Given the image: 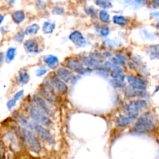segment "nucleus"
I'll list each match as a JSON object with an SVG mask.
<instances>
[{"mask_svg":"<svg viewBox=\"0 0 159 159\" xmlns=\"http://www.w3.org/2000/svg\"><path fill=\"white\" fill-rule=\"evenodd\" d=\"M23 125L26 126L28 128L31 129V130H35L36 133L42 138L44 141H46L48 144H54L55 143V140H54V137L51 134V132L48 130H47L44 127L40 125V124H37L36 122H31V121L25 119V117L22 116L20 118Z\"/></svg>","mask_w":159,"mask_h":159,"instance_id":"f257e3e1","label":"nucleus"},{"mask_svg":"<svg viewBox=\"0 0 159 159\" xmlns=\"http://www.w3.org/2000/svg\"><path fill=\"white\" fill-rule=\"evenodd\" d=\"M23 93H24V91H23V90H20V91H19L18 93H16L15 96H14L13 97L10 99V100L8 101L7 103H6L8 110H11L14 107H15L16 104V102L19 100V99H20V98L23 96Z\"/></svg>","mask_w":159,"mask_h":159,"instance_id":"f3484780","label":"nucleus"},{"mask_svg":"<svg viewBox=\"0 0 159 159\" xmlns=\"http://www.w3.org/2000/svg\"><path fill=\"white\" fill-rule=\"evenodd\" d=\"M96 31H97V32L103 37H107L110 33V28H109L108 26H96Z\"/></svg>","mask_w":159,"mask_h":159,"instance_id":"5701e85b","label":"nucleus"},{"mask_svg":"<svg viewBox=\"0 0 159 159\" xmlns=\"http://www.w3.org/2000/svg\"><path fill=\"white\" fill-rule=\"evenodd\" d=\"M85 12H86L87 14H89V15H90L92 17L96 16V10H95V9H93V8H92V7H87L86 9H85Z\"/></svg>","mask_w":159,"mask_h":159,"instance_id":"2f4dec72","label":"nucleus"},{"mask_svg":"<svg viewBox=\"0 0 159 159\" xmlns=\"http://www.w3.org/2000/svg\"><path fill=\"white\" fill-rule=\"evenodd\" d=\"M24 48L27 52L37 53L39 52V46L37 42L35 40H27L24 43Z\"/></svg>","mask_w":159,"mask_h":159,"instance_id":"ddd939ff","label":"nucleus"},{"mask_svg":"<svg viewBox=\"0 0 159 159\" xmlns=\"http://www.w3.org/2000/svg\"><path fill=\"white\" fill-rule=\"evenodd\" d=\"M3 19H4V16H3L2 15V14H0V25H1V23H2Z\"/></svg>","mask_w":159,"mask_h":159,"instance_id":"ea45409f","label":"nucleus"},{"mask_svg":"<svg viewBox=\"0 0 159 159\" xmlns=\"http://www.w3.org/2000/svg\"><path fill=\"white\" fill-rule=\"evenodd\" d=\"M147 54L152 59H159V45H151L147 48Z\"/></svg>","mask_w":159,"mask_h":159,"instance_id":"2eb2a0df","label":"nucleus"},{"mask_svg":"<svg viewBox=\"0 0 159 159\" xmlns=\"http://www.w3.org/2000/svg\"><path fill=\"white\" fill-rule=\"evenodd\" d=\"M69 39L74 44L79 48H85L87 46V41L82 34V33L79 31L75 30L71 33L69 36Z\"/></svg>","mask_w":159,"mask_h":159,"instance_id":"1a4fd4ad","label":"nucleus"},{"mask_svg":"<svg viewBox=\"0 0 159 159\" xmlns=\"http://www.w3.org/2000/svg\"><path fill=\"white\" fill-rule=\"evenodd\" d=\"M111 83L115 88H122V87H124L125 85L124 82H120V81L118 80H113V82Z\"/></svg>","mask_w":159,"mask_h":159,"instance_id":"7c9ffc66","label":"nucleus"},{"mask_svg":"<svg viewBox=\"0 0 159 159\" xmlns=\"http://www.w3.org/2000/svg\"><path fill=\"white\" fill-rule=\"evenodd\" d=\"M113 20V23L117 25H120V26H124L127 23V20L125 17L121 16H115Z\"/></svg>","mask_w":159,"mask_h":159,"instance_id":"cd10ccee","label":"nucleus"},{"mask_svg":"<svg viewBox=\"0 0 159 159\" xmlns=\"http://www.w3.org/2000/svg\"><path fill=\"white\" fill-rule=\"evenodd\" d=\"M151 17L152 18H159V12H155L151 13Z\"/></svg>","mask_w":159,"mask_h":159,"instance_id":"c9c22d12","label":"nucleus"},{"mask_svg":"<svg viewBox=\"0 0 159 159\" xmlns=\"http://www.w3.org/2000/svg\"><path fill=\"white\" fill-rule=\"evenodd\" d=\"M48 71V68H45V67H42V68H40L39 69H37V76H42L47 73Z\"/></svg>","mask_w":159,"mask_h":159,"instance_id":"473e14b6","label":"nucleus"},{"mask_svg":"<svg viewBox=\"0 0 159 159\" xmlns=\"http://www.w3.org/2000/svg\"><path fill=\"white\" fill-rule=\"evenodd\" d=\"M44 62L48 65V67L50 68H54V67L57 66L59 63L58 58H57L56 56L51 55V54H48L46 55L43 58Z\"/></svg>","mask_w":159,"mask_h":159,"instance_id":"dca6fc26","label":"nucleus"},{"mask_svg":"<svg viewBox=\"0 0 159 159\" xmlns=\"http://www.w3.org/2000/svg\"><path fill=\"white\" fill-rule=\"evenodd\" d=\"M147 106V102L144 99H139V100H135L130 102L127 108V116L133 120L138 116V111L141 109L144 108Z\"/></svg>","mask_w":159,"mask_h":159,"instance_id":"39448f33","label":"nucleus"},{"mask_svg":"<svg viewBox=\"0 0 159 159\" xmlns=\"http://www.w3.org/2000/svg\"><path fill=\"white\" fill-rule=\"evenodd\" d=\"M40 30V26L37 24H32L30 26H27L25 30V33L27 35H32V34H36L38 30Z\"/></svg>","mask_w":159,"mask_h":159,"instance_id":"393cba45","label":"nucleus"},{"mask_svg":"<svg viewBox=\"0 0 159 159\" xmlns=\"http://www.w3.org/2000/svg\"><path fill=\"white\" fill-rule=\"evenodd\" d=\"M83 62L86 66L89 67V68H96V69H99V70H102L103 67L102 66L101 63L98 61L95 60V59L93 58H84L83 59ZM103 71V70H102Z\"/></svg>","mask_w":159,"mask_h":159,"instance_id":"4468645a","label":"nucleus"},{"mask_svg":"<svg viewBox=\"0 0 159 159\" xmlns=\"http://www.w3.org/2000/svg\"><path fill=\"white\" fill-rule=\"evenodd\" d=\"M132 120L128 116H121L120 117L117 118L116 121V124L118 127H126V126L128 125L130 122H131Z\"/></svg>","mask_w":159,"mask_h":159,"instance_id":"aec40b11","label":"nucleus"},{"mask_svg":"<svg viewBox=\"0 0 159 159\" xmlns=\"http://www.w3.org/2000/svg\"><path fill=\"white\" fill-rule=\"evenodd\" d=\"M33 99H34V102L37 104V107H38L48 116H53L54 115V111L52 110V109L48 105L47 101H45L43 98L39 96L38 95H34L33 96Z\"/></svg>","mask_w":159,"mask_h":159,"instance_id":"6e6552de","label":"nucleus"},{"mask_svg":"<svg viewBox=\"0 0 159 159\" xmlns=\"http://www.w3.org/2000/svg\"><path fill=\"white\" fill-rule=\"evenodd\" d=\"M30 80V76L26 69H21L19 71V82L21 84H26Z\"/></svg>","mask_w":159,"mask_h":159,"instance_id":"412c9836","label":"nucleus"},{"mask_svg":"<svg viewBox=\"0 0 159 159\" xmlns=\"http://www.w3.org/2000/svg\"><path fill=\"white\" fill-rule=\"evenodd\" d=\"M12 20H13L16 24H20V23H21L22 22L25 20L24 12L22 10L15 11V12L12 14Z\"/></svg>","mask_w":159,"mask_h":159,"instance_id":"6ab92c4d","label":"nucleus"},{"mask_svg":"<svg viewBox=\"0 0 159 159\" xmlns=\"http://www.w3.org/2000/svg\"><path fill=\"white\" fill-rule=\"evenodd\" d=\"M99 19H100L101 21L102 22V23H108L109 21H110V15H109L108 12H107L106 10H102L99 12Z\"/></svg>","mask_w":159,"mask_h":159,"instance_id":"bb28decb","label":"nucleus"},{"mask_svg":"<svg viewBox=\"0 0 159 159\" xmlns=\"http://www.w3.org/2000/svg\"><path fill=\"white\" fill-rule=\"evenodd\" d=\"M51 83H52L53 87L57 89L60 93H65L68 91V87L66 84L57 76H53L51 78Z\"/></svg>","mask_w":159,"mask_h":159,"instance_id":"9b49d317","label":"nucleus"},{"mask_svg":"<svg viewBox=\"0 0 159 159\" xmlns=\"http://www.w3.org/2000/svg\"><path fill=\"white\" fill-rule=\"evenodd\" d=\"M57 77L61 79V80H63L64 82H69L71 80V79L72 78V74H71V71L69 70H68L67 68H63V67H61V68H57Z\"/></svg>","mask_w":159,"mask_h":159,"instance_id":"f8f14e48","label":"nucleus"},{"mask_svg":"<svg viewBox=\"0 0 159 159\" xmlns=\"http://www.w3.org/2000/svg\"><path fill=\"white\" fill-rule=\"evenodd\" d=\"M152 4L155 7H159V0H157V1H153L152 2Z\"/></svg>","mask_w":159,"mask_h":159,"instance_id":"4c0bfd02","label":"nucleus"},{"mask_svg":"<svg viewBox=\"0 0 159 159\" xmlns=\"http://www.w3.org/2000/svg\"><path fill=\"white\" fill-rule=\"evenodd\" d=\"M96 4L99 7L102 8L104 9H110V8L113 7V5L110 1H103V0H99V1H96Z\"/></svg>","mask_w":159,"mask_h":159,"instance_id":"a878e982","label":"nucleus"},{"mask_svg":"<svg viewBox=\"0 0 159 159\" xmlns=\"http://www.w3.org/2000/svg\"><path fill=\"white\" fill-rule=\"evenodd\" d=\"M110 75H111V77L113 78L114 80L124 82V78H125V76H124V72H123V71L120 69V68H119V67L115 68L114 69L111 71Z\"/></svg>","mask_w":159,"mask_h":159,"instance_id":"a211bd4d","label":"nucleus"},{"mask_svg":"<svg viewBox=\"0 0 159 159\" xmlns=\"http://www.w3.org/2000/svg\"><path fill=\"white\" fill-rule=\"evenodd\" d=\"M3 61H4V54L3 53L0 52V64L2 63Z\"/></svg>","mask_w":159,"mask_h":159,"instance_id":"58836bf2","label":"nucleus"},{"mask_svg":"<svg viewBox=\"0 0 159 159\" xmlns=\"http://www.w3.org/2000/svg\"><path fill=\"white\" fill-rule=\"evenodd\" d=\"M55 29V24L51 22L46 21L43 25V32L44 34H51Z\"/></svg>","mask_w":159,"mask_h":159,"instance_id":"4be33fe9","label":"nucleus"},{"mask_svg":"<svg viewBox=\"0 0 159 159\" xmlns=\"http://www.w3.org/2000/svg\"><path fill=\"white\" fill-rule=\"evenodd\" d=\"M40 93L48 102L52 104L57 103V99H56L55 96H54L53 89L51 86H48H48L41 87L40 89Z\"/></svg>","mask_w":159,"mask_h":159,"instance_id":"9d476101","label":"nucleus"},{"mask_svg":"<svg viewBox=\"0 0 159 159\" xmlns=\"http://www.w3.org/2000/svg\"><path fill=\"white\" fill-rule=\"evenodd\" d=\"M53 14H57V15H61V14H63L65 12V10H64L63 8L59 7V6H56L52 11Z\"/></svg>","mask_w":159,"mask_h":159,"instance_id":"72a5a7b5","label":"nucleus"},{"mask_svg":"<svg viewBox=\"0 0 159 159\" xmlns=\"http://www.w3.org/2000/svg\"><path fill=\"white\" fill-rule=\"evenodd\" d=\"M127 81L134 90H138V91H143L146 89V83L142 79L134 75L127 76Z\"/></svg>","mask_w":159,"mask_h":159,"instance_id":"0eeeda50","label":"nucleus"},{"mask_svg":"<svg viewBox=\"0 0 159 159\" xmlns=\"http://www.w3.org/2000/svg\"><path fill=\"white\" fill-rule=\"evenodd\" d=\"M16 48H10L7 50L6 55V61L7 63H10L13 60L16 55Z\"/></svg>","mask_w":159,"mask_h":159,"instance_id":"b1692460","label":"nucleus"},{"mask_svg":"<svg viewBox=\"0 0 159 159\" xmlns=\"http://www.w3.org/2000/svg\"><path fill=\"white\" fill-rule=\"evenodd\" d=\"M66 65L68 68L80 75H85L92 72L90 68H85L82 64L75 58H69L66 61Z\"/></svg>","mask_w":159,"mask_h":159,"instance_id":"423d86ee","label":"nucleus"},{"mask_svg":"<svg viewBox=\"0 0 159 159\" xmlns=\"http://www.w3.org/2000/svg\"><path fill=\"white\" fill-rule=\"evenodd\" d=\"M21 131L22 134H23V138L25 139V141L29 145L31 150L35 152H40L41 151V145H40V141L36 138L35 135L30 130L26 128H22Z\"/></svg>","mask_w":159,"mask_h":159,"instance_id":"20e7f679","label":"nucleus"},{"mask_svg":"<svg viewBox=\"0 0 159 159\" xmlns=\"http://www.w3.org/2000/svg\"><path fill=\"white\" fill-rule=\"evenodd\" d=\"M157 27H158V29L159 30V22L158 23H157Z\"/></svg>","mask_w":159,"mask_h":159,"instance_id":"a19ab883","label":"nucleus"},{"mask_svg":"<svg viewBox=\"0 0 159 159\" xmlns=\"http://www.w3.org/2000/svg\"><path fill=\"white\" fill-rule=\"evenodd\" d=\"M36 4H37V6L39 9H43L46 7V2L43 1H37V2H36Z\"/></svg>","mask_w":159,"mask_h":159,"instance_id":"f704fd0d","label":"nucleus"},{"mask_svg":"<svg viewBox=\"0 0 159 159\" xmlns=\"http://www.w3.org/2000/svg\"><path fill=\"white\" fill-rule=\"evenodd\" d=\"M155 127V122L151 113H145L138 118L134 126V130L138 133H147Z\"/></svg>","mask_w":159,"mask_h":159,"instance_id":"7ed1b4c3","label":"nucleus"},{"mask_svg":"<svg viewBox=\"0 0 159 159\" xmlns=\"http://www.w3.org/2000/svg\"><path fill=\"white\" fill-rule=\"evenodd\" d=\"M25 33L23 31H20V32L17 33L16 34L14 37V40L16 42H22L23 40V38H24Z\"/></svg>","mask_w":159,"mask_h":159,"instance_id":"c85d7f7f","label":"nucleus"},{"mask_svg":"<svg viewBox=\"0 0 159 159\" xmlns=\"http://www.w3.org/2000/svg\"><path fill=\"white\" fill-rule=\"evenodd\" d=\"M4 153H5L4 148H3V146L2 145V144H0V158L4 155Z\"/></svg>","mask_w":159,"mask_h":159,"instance_id":"e433bc0d","label":"nucleus"},{"mask_svg":"<svg viewBox=\"0 0 159 159\" xmlns=\"http://www.w3.org/2000/svg\"><path fill=\"white\" fill-rule=\"evenodd\" d=\"M28 113L34 122H37V124L43 126V127H48L51 124V120L46 113H43L38 107L35 105H30L28 107Z\"/></svg>","mask_w":159,"mask_h":159,"instance_id":"f03ea898","label":"nucleus"},{"mask_svg":"<svg viewBox=\"0 0 159 159\" xmlns=\"http://www.w3.org/2000/svg\"><path fill=\"white\" fill-rule=\"evenodd\" d=\"M144 93L142 91H138V90H133L131 92H129L128 96L130 97H135V96H144Z\"/></svg>","mask_w":159,"mask_h":159,"instance_id":"c756f323","label":"nucleus"}]
</instances>
